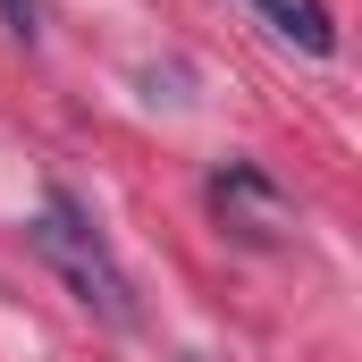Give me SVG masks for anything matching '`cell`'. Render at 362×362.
I'll return each mask as SVG.
<instances>
[{"instance_id":"obj_1","label":"cell","mask_w":362,"mask_h":362,"mask_svg":"<svg viewBox=\"0 0 362 362\" xmlns=\"http://www.w3.org/2000/svg\"><path fill=\"white\" fill-rule=\"evenodd\" d=\"M25 236H34V253H42V270L59 278L85 312H101L110 329H135L144 312H135V278L118 270V253H110V236L93 228V211L68 194V185H51L42 194V211L25 219Z\"/></svg>"},{"instance_id":"obj_2","label":"cell","mask_w":362,"mask_h":362,"mask_svg":"<svg viewBox=\"0 0 362 362\" xmlns=\"http://www.w3.org/2000/svg\"><path fill=\"white\" fill-rule=\"evenodd\" d=\"M211 211H219L245 245H286V228H295V202H286L253 160H228V169L211 177Z\"/></svg>"},{"instance_id":"obj_3","label":"cell","mask_w":362,"mask_h":362,"mask_svg":"<svg viewBox=\"0 0 362 362\" xmlns=\"http://www.w3.org/2000/svg\"><path fill=\"white\" fill-rule=\"evenodd\" d=\"M278 42H295L303 59H329L337 51V25H329V0H245Z\"/></svg>"},{"instance_id":"obj_4","label":"cell","mask_w":362,"mask_h":362,"mask_svg":"<svg viewBox=\"0 0 362 362\" xmlns=\"http://www.w3.org/2000/svg\"><path fill=\"white\" fill-rule=\"evenodd\" d=\"M0 25H8L17 42H34V0H0Z\"/></svg>"}]
</instances>
